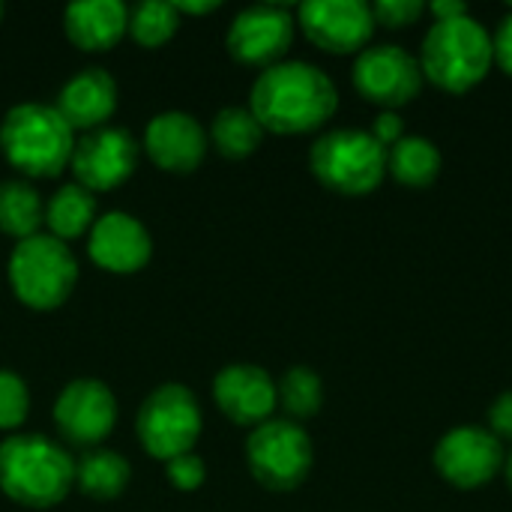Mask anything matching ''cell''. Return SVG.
Segmentation results:
<instances>
[{
	"mask_svg": "<svg viewBox=\"0 0 512 512\" xmlns=\"http://www.w3.org/2000/svg\"><path fill=\"white\" fill-rule=\"evenodd\" d=\"M339 105L336 84L324 69L306 60H279L267 66L249 96V111L270 132L297 135L324 126Z\"/></svg>",
	"mask_w": 512,
	"mask_h": 512,
	"instance_id": "6da1fadb",
	"label": "cell"
},
{
	"mask_svg": "<svg viewBox=\"0 0 512 512\" xmlns=\"http://www.w3.org/2000/svg\"><path fill=\"white\" fill-rule=\"evenodd\" d=\"M75 483L72 456L45 435H9L0 441V489L24 507H51Z\"/></svg>",
	"mask_w": 512,
	"mask_h": 512,
	"instance_id": "7a4b0ae2",
	"label": "cell"
},
{
	"mask_svg": "<svg viewBox=\"0 0 512 512\" xmlns=\"http://www.w3.org/2000/svg\"><path fill=\"white\" fill-rule=\"evenodd\" d=\"M423 78L450 93H465L477 87L492 69V33L471 15L435 21L420 48Z\"/></svg>",
	"mask_w": 512,
	"mask_h": 512,
	"instance_id": "3957f363",
	"label": "cell"
},
{
	"mask_svg": "<svg viewBox=\"0 0 512 512\" xmlns=\"http://www.w3.org/2000/svg\"><path fill=\"white\" fill-rule=\"evenodd\" d=\"M0 150L24 174L51 177L72 159V126L54 105L21 102L12 105L0 123Z\"/></svg>",
	"mask_w": 512,
	"mask_h": 512,
	"instance_id": "277c9868",
	"label": "cell"
},
{
	"mask_svg": "<svg viewBox=\"0 0 512 512\" xmlns=\"http://www.w3.org/2000/svg\"><path fill=\"white\" fill-rule=\"evenodd\" d=\"M78 279V261L72 249L54 234H33L15 243L9 255V285L15 297L33 309L60 306Z\"/></svg>",
	"mask_w": 512,
	"mask_h": 512,
	"instance_id": "5b68a950",
	"label": "cell"
},
{
	"mask_svg": "<svg viewBox=\"0 0 512 512\" xmlns=\"http://www.w3.org/2000/svg\"><path fill=\"white\" fill-rule=\"evenodd\" d=\"M309 165L327 189L366 195L387 174V147L366 129H330L312 144Z\"/></svg>",
	"mask_w": 512,
	"mask_h": 512,
	"instance_id": "8992f818",
	"label": "cell"
},
{
	"mask_svg": "<svg viewBox=\"0 0 512 512\" xmlns=\"http://www.w3.org/2000/svg\"><path fill=\"white\" fill-rule=\"evenodd\" d=\"M204 417L198 408V399L183 384H159L138 408L135 432L144 450L162 462L192 453L198 435H201Z\"/></svg>",
	"mask_w": 512,
	"mask_h": 512,
	"instance_id": "52a82bcc",
	"label": "cell"
},
{
	"mask_svg": "<svg viewBox=\"0 0 512 512\" xmlns=\"http://www.w3.org/2000/svg\"><path fill=\"white\" fill-rule=\"evenodd\" d=\"M246 462L261 486L273 492H288L309 477L315 450L300 423L288 417L264 420L246 441Z\"/></svg>",
	"mask_w": 512,
	"mask_h": 512,
	"instance_id": "ba28073f",
	"label": "cell"
},
{
	"mask_svg": "<svg viewBox=\"0 0 512 512\" xmlns=\"http://www.w3.org/2000/svg\"><path fill=\"white\" fill-rule=\"evenodd\" d=\"M354 87L384 111L411 102L423 87L420 60L402 45H369L354 60Z\"/></svg>",
	"mask_w": 512,
	"mask_h": 512,
	"instance_id": "9c48e42d",
	"label": "cell"
},
{
	"mask_svg": "<svg viewBox=\"0 0 512 512\" xmlns=\"http://www.w3.org/2000/svg\"><path fill=\"white\" fill-rule=\"evenodd\" d=\"M501 441L483 426H456L435 447L438 474L456 489H480L504 468Z\"/></svg>",
	"mask_w": 512,
	"mask_h": 512,
	"instance_id": "30bf717a",
	"label": "cell"
},
{
	"mask_svg": "<svg viewBox=\"0 0 512 512\" xmlns=\"http://www.w3.org/2000/svg\"><path fill=\"white\" fill-rule=\"evenodd\" d=\"M294 42V15L282 3H252L228 27V51L252 66H273Z\"/></svg>",
	"mask_w": 512,
	"mask_h": 512,
	"instance_id": "8fae6325",
	"label": "cell"
},
{
	"mask_svg": "<svg viewBox=\"0 0 512 512\" xmlns=\"http://www.w3.org/2000/svg\"><path fill=\"white\" fill-rule=\"evenodd\" d=\"M69 162L84 189H114L135 171L138 141L123 126H99L90 129L81 141H75Z\"/></svg>",
	"mask_w": 512,
	"mask_h": 512,
	"instance_id": "7c38bea8",
	"label": "cell"
},
{
	"mask_svg": "<svg viewBox=\"0 0 512 512\" xmlns=\"http://www.w3.org/2000/svg\"><path fill=\"white\" fill-rule=\"evenodd\" d=\"M117 402L105 381L99 378H75L69 381L54 402V423L66 441L93 447L114 429Z\"/></svg>",
	"mask_w": 512,
	"mask_h": 512,
	"instance_id": "4fadbf2b",
	"label": "cell"
},
{
	"mask_svg": "<svg viewBox=\"0 0 512 512\" xmlns=\"http://www.w3.org/2000/svg\"><path fill=\"white\" fill-rule=\"evenodd\" d=\"M303 33L333 54L363 51L375 30L372 6L363 0H306L297 9Z\"/></svg>",
	"mask_w": 512,
	"mask_h": 512,
	"instance_id": "5bb4252c",
	"label": "cell"
},
{
	"mask_svg": "<svg viewBox=\"0 0 512 512\" xmlns=\"http://www.w3.org/2000/svg\"><path fill=\"white\" fill-rule=\"evenodd\" d=\"M213 399L225 417L243 426H261L276 408V381L252 363H231L213 378Z\"/></svg>",
	"mask_w": 512,
	"mask_h": 512,
	"instance_id": "9a60e30c",
	"label": "cell"
},
{
	"mask_svg": "<svg viewBox=\"0 0 512 512\" xmlns=\"http://www.w3.org/2000/svg\"><path fill=\"white\" fill-rule=\"evenodd\" d=\"M87 252L99 267L111 273H132L150 261L153 240L144 222H138L132 213L111 210L93 222L87 237Z\"/></svg>",
	"mask_w": 512,
	"mask_h": 512,
	"instance_id": "2e32d148",
	"label": "cell"
},
{
	"mask_svg": "<svg viewBox=\"0 0 512 512\" xmlns=\"http://www.w3.org/2000/svg\"><path fill=\"white\" fill-rule=\"evenodd\" d=\"M150 159L165 171H192L207 153V132L189 111H159L144 132Z\"/></svg>",
	"mask_w": 512,
	"mask_h": 512,
	"instance_id": "e0dca14e",
	"label": "cell"
},
{
	"mask_svg": "<svg viewBox=\"0 0 512 512\" xmlns=\"http://www.w3.org/2000/svg\"><path fill=\"white\" fill-rule=\"evenodd\" d=\"M54 108L72 129H99L117 108V84L102 66H87L60 87Z\"/></svg>",
	"mask_w": 512,
	"mask_h": 512,
	"instance_id": "ac0fdd59",
	"label": "cell"
},
{
	"mask_svg": "<svg viewBox=\"0 0 512 512\" xmlns=\"http://www.w3.org/2000/svg\"><path fill=\"white\" fill-rule=\"evenodd\" d=\"M69 39L87 51L111 48L129 27V9L120 0H78L63 9Z\"/></svg>",
	"mask_w": 512,
	"mask_h": 512,
	"instance_id": "d6986e66",
	"label": "cell"
},
{
	"mask_svg": "<svg viewBox=\"0 0 512 512\" xmlns=\"http://www.w3.org/2000/svg\"><path fill=\"white\" fill-rule=\"evenodd\" d=\"M129 477H132V465L120 453L105 447L87 450L75 462V483L81 486L84 495L99 501L117 498L129 486Z\"/></svg>",
	"mask_w": 512,
	"mask_h": 512,
	"instance_id": "ffe728a7",
	"label": "cell"
},
{
	"mask_svg": "<svg viewBox=\"0 0 512 512\" xmlns=\"http://www.w3.org/2000/svg\"><path fill=\"white\" fill-rule=\"evenodd\" d=\"M387 171L405 186H429L441 174V150L423 135H405L387 147Z\"/></svg>",
	"mask_w": 512,
	"mask_h": 512,
	"instance_id": "44dd1931",
	"label": "cell"
},
{
	"mask_svg": "<svg viewBox=\"0 0 512 512\" xmlns=\"http://www.w3.org/2000/svg\"><path fill=\"white\" fill-rule=\"evenodd\" d=\"M45 222H48L51 234L57 240H63V243L84 234L96 222V198H93V192L84 189L81 183L60 186L51 195L48 207H45Z\"/></svg>",
	"mask_w": 512,
	"mask_h": 512,
	"instance_id": "7402d4cb",
	"label": "cell"
},
{
	"mask_svg": "<svg viewBox=\"0 0 512 512\" xmlns=\"http://www.w3.org/2000/svg\"><path fill=\"white\" fill-rule=\"evenodd\" d=\"M261 135H264V126L258 123V117L240 105H225L222 111H216L210 123V138L216 150L228 159H243L252 150H258Z\"/></svg>",
	"mask_w": 512,
	"mask_h": 512,
	"instance_id": "603a6c76",
	"label": "cell"
},
{
	"mask_svg": "<svg viewBox=\"0 0 512 512\" xmlns=\"http://www.w3.org/2000/svg\"><path fill=\"white\" fill-rule=\"evenodd\" d=\"M45 219V207L39 192L27 180H3L0 183V228L18 240L33 237Z\"/></svg>",
	"mask_w": 512,
	"mask_h": 512,
	"instance_id": "cb8c5ba5",
	"label": "cell"
},
{
	"mask_svg": "<svg viewBox=\"0 0 512 512\" xmlns=\"http://www.w3.org/2000/svg\"><path fill=\"white\" fill-rule=\"evenodd\" d=\"M276 402H282V408L288 411V420L294 423L315 417L324 402V384L318 372H312L309 366H291L276 384Z\"/></svg>",
	"mask_w": 512,
	"mask_h": 512,
	"instance_id": "d4e9b609",
	"label": "cell"
},
{
	"mask_svg": "<svg viewBox=\"0 0 512 512\" xmlns=\"http://www.w3.org/2000/svg\"><path fill=\"white\" fill-rule=\"evenodd\" d=\"M180 24V12L168 0H141L129 12V30L141 45L165 42Z\"/></svg>",
	"mask_w": 512,
	"mask_h": 512,
	"instance_id": "484cf974",
	"label": "cell"
},
{
	"mask_svg": "<svg viewBox=\"0 0 512 512\" xmlns=\"http://www.w3.org/2000/svg\"><path fill=\"white\" fill-rule=\"evenodd\" d=\"M27 411H30L27 381L12 369H0V429L21 426Z\"/></svg>",
	"mask_w": 512,
	"mask_h": 512,
	"instance_id": "4316f807",
	"label": "cell"
},
{
	"mask_svg": "<svg viewBox=\"0 0 512 512\" xmlns=\"http://www.w3.org/2000/svg\"><path fill=\"white\" fill-rule=\"evenodd\" d=\"M165 477L177 486V489H198L207 477V465L201 456L195 453H183L165 462Z\"/></svg>",
	"mask_w": 512,
	"mask_h": 512,
	"instance_id": "83f0119b",
	"label": "cell"
},
{
	"mask_svg": "<svg viewBox=\"0 0 512 512\" xmlns=\"http://www.w3.org/2000/svg\"><path fill=\"white\" fill-rule=\"evenodd\" d=\"M426 6L420 0H381L372 6L375 21L387 24V27H408L417 18H423Z\"/></svg>",
	"mask_w": 512,
	"mask_h": 512,
	"instance_id": "f1b7e54d",
	"label": "cell"
},
{
	"mask_svg": "<svg viewBox=\"0 0 512 512\" xmlns=\"http://www.w3.org/2000/svg\"><path fill=\"white\" fill-rule=\"evenodd\" d=\"M489 432L501 441L510 438L512 441V390L501 393L492 405H489Z\"/></svg>",
	"mask_w": 512,
	"mask_h": 512,
	"instance_id": "f546056e",
	"label": "cell"
},
{
	"mask_svg": "<svg viewBox=\"0 0 512 512\" xmlns=\"http://www.w3.org/2000/svg\"><path fill=\"white\" fill-rule=\"evenodd\" d=\"M492 51H495V63L512 78V9L501 18L495 36H492Z\"/></svg>",
	"mask_w": 512,
	"mask_h": 512,
	"instance_id": "4dcf8cb0",
	"label": "cell"
},
{
	"mask_svg": "<svg viewBox=\"0 0 512 512\" xmlns=\"http://www.w3.org/2000/svg\"><path fill=\"white\" fill-rule=\"evenodd\" d=\"M369 132H372L375 141L384 144V147H393L399 138H405V126H402V117H399L396 111H381L378 120H375V126H372Z\"/></svg>",
	"mask_w": 512,
	"mask_h": 512,
	"instance_id": "1f68e13d",
	"label": "cell"
},
{
	"mask_svg": "<svg viewBox=\"0 0 512 512\" xmlns=\"http://www.w3.org/2000/svg\"><path fill=\"white\" fill-rule=\"evenodd\" d=\"M432 12H435L438 21H447V18L468 15V6L465 3H453V0H438V3H432Z\"/></svg>",
	"mask_w": 512,
	"mask_h": 512,
	"instance_id": "d6a6232c",
	"label": "cell"
},
{
	"mask_svg": "<svg viewBox=\"0 0 512 512\" xmlns=\"http://www.w3.org/2000/svg\"><path fill=\"white\" fill-rule=\"evenodd\" d=\"M174 6H177V12H210L219 3L216 0H183V3H174Z\"/></svg>",
	"mask_w": 512,
	"mask_h": 512,
	"instance_id": "836d02e7",
	"label": "cell"
},
{
	"mask_svg": "<svg viewBox=\"0 0 512 512\" xmlns=\"http://www.w3.org/2000/svg\"><path fill=\"white\" fill-rule=\"evenodd\" d=\"M504 474H507V486L512 489V453L504 459Z\"/></svg>",
	"mask_w": 512,
	"mask_h": 512,
	"instance_id": "e575fe53",
	"label": "cell"
},
{
	"mask_svg": "<svg viewBox=\"0 0 512 512\" xmlns=\"http://www.w3.org/2000/svg\"><path fill=\"white\" fill-rule=\"evenodd\" d=\"M0 18H3V3H0Z\"/></svg>",
	"mask_w": 512,
	"mask_h": 512,
	"instance_id": "d590c367",
	"label": "cell"
}]
</instances>
